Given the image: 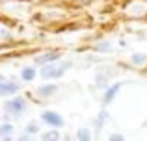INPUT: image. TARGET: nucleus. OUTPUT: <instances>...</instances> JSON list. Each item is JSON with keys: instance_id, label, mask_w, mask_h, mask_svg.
Instances as JSON below:
<instances>
[{"instance_id": "6ab92c4d", "label": "nucleus", "mask_w": 147, "mask_h": 141, "mask_svg": "<svg viewBox=\"0 0 147 141\" xmlns=\"http://www.w3.org/2000/svg\"><path fill=\"white\" fill-rule=\"evenodd\" d=\"M144 126H147V119H145V123H144Z\"/></svg>"}, {"instance_id": "423d86ee", "label": "nucleus", "mask_w": 147, "mask_h": 141, "mask_svg": "<svg viewBox=\"0 0 147 141\" xmlns=\"http://www.w3.org/2000/svg\"><path fill=\"white\" fill-rule=\"evenodd\" d=\"M119 84H115V86H112V87H108V91L104 93V104H110L112 100H114V97L117 95V91H119Z\"/></svg>"}, {"instance_id": "20e7f679", "label": "nucleus", "mask_w": 147, "mask_h": 141, "mask_svg": "<svg viewBox=\"0 0 147 141\" xmlns=\"http://www.w3.org/2000/svg\"><path fill=\"white\" fill-rule=\"evenodd\" d=\"M19 89H21V86H19L17 82H9V80H6V82L0 84V97H9V95H15Z\"/></svg>"}, {"instance_id": "ddd939ff", "label": "nucleus", "mask_w": 147, "mask_h": 141, "mask_svg": "<svg viewBox=\"0 0 147 141\" xmlns=\"http://www.w3.org/2000/svg\"><path fill=\"white\" fill-rule=\"evenodd\" d=\"M97 50L99 52H110L112 50V45L110 43H99L97 45Z\"/></svg>"}, {"instance_id": "0eeeda50", "label": "nucleus", "mask_w": 147, "mask_h": 141, "mask_svg": "<svg viewBox=\"0 0 147 141\" xmlns=\"http://www.w3.org/2000/svg\"><path fill=\"white\" fill-rule=\"evenodd\" d=\"M76 139L78 141H91V130L86 126L78 128V132H76Z\"/></svg>"}, {"instance_id": "9d476101", "label": "nucleus", "mask_w": 147, "mask_h": 141, "mask_svg": "<svg viewBox=\"0 0 147 141\" xmlns=\"http://www.w3.org/2000/svg\"><path fill=\"white\" fill-rule=\"evenodd\" d=\"M56 84H49V86H41L39 87V95H43V97H49V95L56 93Z\"/></svg>"}, {"instance_id": "f3484780", "label": "nucleus", "mask_w": 147, "mask_h": 141, "mask_svg": "<svg viewBox=\"0 0 147 141\" xmlns=\"http://www.w3.org/2000/svg\"><path fill=\"white\" fill-rule=\"evenodd\" d=\"M2 141H11V138H2Z\"/></svg>"}, {"instance_id": "dca6fc26", "label": "nucleus", "mask_w": 147, "mask_h": 141, "mask_svg": "<svg viewBox=\"0 0 147 141\" xmlns=\"http://www.w3.org/2000/svg\"><path fill=\"white\" fill-rule=\"evenodd\" d=\"M17 141H32V139H30V136H22V138H19Z\"/></svg>"}, {"instance_id": "f257e3e1", "label": "nucleus", "mask_w": 147, "mask_h": 141, "mask_svg": "<svg viewBox=\"0 0 147 141\" xmlns=\"http://www.w3.org/2000/svg\"><path fill=\"white\" fill-rule=\"evenodd\" d=\"M71 67V61H61V63H49V65L41 67V78L43 80H56L67 72V69Z\"/></svg>"}, {"instance_id": "a211bd4d", "label": "nucleus", "mask_w": 147, "mask_h": 141, "mask_svg": "<svg viewBox=\"0 0 147 141\" xmlns=\"http://www.w3.org/2000/svg\"><path fill=\"white\" fill-rule=\"evenodd\" d=\"M2 82H6V80H4V76H0V84H2Z\"/></svg>"}, {"instance_id": "7ed1b4c3", "label": "nucleus", "mask_w": 147, "mask_h": 141, "mask_svg": "<svg viewBox=\"0 0 147 141\" xmlns=\"http://www.w3.org/2000/svg\"><path fill=\"white\" fill-rule=\"evenodd\" d=\"M41 121H43L45 124H49V126H52L54 130H56V128H61L65 124L63 117L56 112H43L41 113Z\"/></svg>"}, {"instance_id": "1a4fd4ad", "label": "nucleus", "mask_w": 147, "mask_h": 141, "mask_svg": "<svg viewBox=\"0 0 147 141\" xmlns=\"http://www.w3.org/2000/svg\"><path fill=\"white\" fill-rule=\"evenodd\" d=\"M41 141H61L60 139V132L52 128L50 132H45V134L41 136Z\"/></svg>"}, {"instance_id": "f8f14e48", "label": "nucleus", "mask_w": 147, "mask_h": 141, "mask_svg": "<svg viewBox=\"0 0 147 141\" xmlns=\"http://www.w3.org/2000/svg\"><path fill=\"white\" fill-rule=\"evenodd\" d=\"M147 61V56L145 54H134L132 56V63H136V65H142V63Z\"/></svg>"}, {"instance_id": "2eb2a0df", "label": "nucleus", "mask_w": 147, "mask_h": 141, "mask_svg": "<svg viewBox=\"0 0 147 141\" xmlns=\"http://www.w3.org/2000/svg\"><path fill=\"white\" fill-rule=\"evenodd\" d=\"M110 141H125V138H123L121 134H112L110 136Z\"/></svg>"}, {"instance_id": "39448f33", "label": "nucleus", "mask_w": 147, "mask_h": 141, "mask_svg": "<svg viewBox=\"0 0 147 141\" xmlns=\"http://www.w3.org/2000/svg\"><path fill=\"white\" fill-rule=\"evenodd\" d=\"M58 59H60V52H45V54L36 58V63L37 65H49V63H54Z\"/></svg>"}, {"instance_id": "9b49d317", "label": "nucleus", "mask_w": 147, "mask_h": 141, "mask_svg": "<svg viewBox=\"0 0 147 141\" xmlns=\"http://www.w3.org/2000/svg\"><path fill=\"white\" fill-rule=\"evenodd\" d=\"M11 134H13V126L9 123L0 124V138H11Z\"/></svg>"}, {"instance_id": "6e6552de", "label": "nucleus", "mask_w": 147, "mask_h": 141, "mask_svg": "<svg viewBox=\"0 0 147 141\" xmlns=\"http://www.w3.org/2000/svg\"><path fill=\"white\" fill-rule=\"evenodd\" d=\"M21 78L24 80V82H32L34 78H36V69H32V67H26V69L21 71Z\"/></svg>"}, {"instance_id": "f03ea898", "label": "nucleus", "mask_w": 147, "mask_h": 141, "mask_svg": "<svg viewBox=\"0 0 147 141\" xmlns=\"http://www.w3.org/2000/svg\"><path fill=\"white\" fill-rule=\"evenodd\" d=\"M4 110H6L7 113H11V115H21L26 110V102H24V98L15 97V98H11V100H7L6 104H4Z\"/></svg>"}, {"instance_id": "4468645a", "label": "nucleus", "mask_w": 147, "mask_h": 141, "mask_svg": "<svg viewBox=\"0 0 147 141\" xmlns=\"http://www.w3.org/2000/svg\"><path fill=\"white\" fill-rule=\"evenodd\" d=\"M37 130H39V126H37L36 123H30L28 126H26V134H36Z\"/></svg>"}]
</instances>
